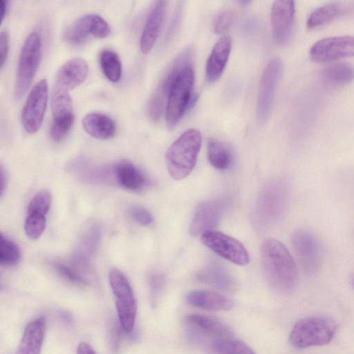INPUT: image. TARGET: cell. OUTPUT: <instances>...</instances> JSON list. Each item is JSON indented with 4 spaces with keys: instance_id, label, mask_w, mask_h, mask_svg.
Returning a JSON list of instances; mask_svg holds the SVG:
<instances>
[{
    "instance_id": "1",
    "label": "cell",
    "mask_w": 354,
    "mask_h": 354,
    "mask_svg": "<svg viewBox=\"0 0 354 354\" xmlns=\"http://www.w3.org/2000/svg\"><path fill=\"white\" fill-rule=\"evenodd\" d=\"M260 259L266 279L274 290L288 294L296 288L297 265L283 243L275 239H266L261 246Z\"/></svg>"
},
{
    "instance_id": "2",
    "label": "cell",
    "mask_w": 354,
    "mask_h": 354,
    "mask_svg": "<svg viewBox=\"0 0 354 354\" xmlns=\"http://www.w3.org/2000/svg\"><path fill=\"white\" fill-rule=\"evenodd\" d=\"M202 136L199 130L183 132L169 147L165 155L166 166L175 180L186 178L194 169L200 151Z\"/></svg>"
},
{
    "instance_id": "3",
    "label": "cell",
    "mask_w": 354,
    "mask_h": 354,
    "mask_svg": "<svg viewBox=\"0 0 354 354\" xmlns=\"http://www.w3.org/2000/svg\"><path fill=\"white\" fill-rule=\"evenodd\" d=\"M337 328L336 322L330 317H307L295 324L289 336V342L298 349L326 345L333 339Z\"/></svg>"
},
{
    "instance_id": "4",
    "label": "cell",
    "mask_w": 354,
    "mask_h": 354,
    "mask_svg": "<svg viewBox=\"0 0 354 354\" xmlns=\"http://www.w3.org/2000/svg\"><path fill=\"white\" fill-rule=\"evenodd\" d=\"M194 71L191 63L178 73L169 90L166 102V120L169 128L180 120L185 113L194 106L196 97L192 90Z\"/></svg>"
},
{
    "instance_id": "5",
    "label": "cell",
    "mask_w": 354,
    "mask_h": 354,
    "mask_svg": "<svg viewBox=\"0 0 354 354\" xmlns=\"http://www.w3.org/2000/svg\"><path fill=\"white\" fill-rule=\"evenodd\" d=\"M289 190L281 180L269 183L261 191L255 207V220L260 227H267L277 223L288 207Z\"/></svg>"
},
{
    "instance_id": "6",
    "label": "cell",
    "mask_w": 354,
    "mask_h": 354,
    "mask_svg": "<svg viewBox=\"0 0 354 354\" xmlns=\"http://www.w3.org/2000/svg\"><path fill=\"white\" fill-rule=\"evenodd\" d=\"M41 55V39L37 32H32L21 47L16 73L14 95L20 99L30 86L39 67Z\"/></svg>"
},
{
    "instance_id": "7",
    "label": "cell",
    "mask_w": 354,
    "mask_h": 354,
    "mask_svg": "<svg viewBox=\"0 0 354 354\" xmlns=\"http://www.w3.org/2000/svg\"><path fill=\"white\" fill-rule=\"evenodd\" d=\"M109 283L115 297L119 324L127 334L134 328L137 304L132 288L126 276L118 269H112L109 274Z\"/></svg>"
},
{
    "instance_id": "8",
    "label": "cell",
    "mask_w": 354,
    "mask_h": 354,
    "mask_svg": "<svg viewBox=\"0 0 354 354\" xmlns=\"http://www.w3.org/2000/svg\"><path fill=\"white\" fill-rule=\"evenodd\" d=\"M291 243L302 271L308 276L316 274L323 259L322 248L317 237L309 230H298L292 234Z\"/></svg>"
},
{
    "instance_id": "9",
    "label": "cell",
    "mask_w": 354,
    "mask_h": 354,
    "mask_svg": "<svg viewBox=\"0 0 354 354\" xmlns=\"http://www.w3.org/2000/svg\"><path fill=\"white\" fill-rule=\"evenodd\" d=\"M48 98V83L39 81L30 90L21 111V120L24 130L36 133L41 126Z\"/></svg>"
},
{
    "instance_id": "10",
    "label": "cell",
    "mask_w": 354,
    "mask_h": 354,
    "mask_svg": "<svg viewBox=\"0 0 354 354\" xmlns=\"http://www.w3.org/2000/svg\"><path fill=\"white\" fill-rule=\"evenodd\" d=\"M282 68V62L277 57L271 59L263 71L257 104V114L261 122L266 121L270 115Z\"/></svg>"
},
{
    "instance_id": "11",
    "label": "cell",
    "mask_w": 354,
    "mask_h": 354,
    "mask_svg": "<svg viewBox=\"0 0 354 354\" xmlns=\"http://www.w3.org/2000/svg\"><path fill=\"white\" fill-rule=\"evenodd\" d=\"M202 243L220 257L239 266L250 261L248 252L237 239L218 231H208L201 235Z\"/></svg>"
},
{
    "instance_id": "12",
    "label": "cell",
    "mask_w": 354,
    "mask_h": 354,
    "mask_svg": "<svg viewBox=\"0 0 354 354\" xmlns=\"http://www.w3.org/2000/svg\"><path fill=\"white\" fill-rule=\"evenodd\" d=\"M312 61L326 63L354 57V36H334L316 41L310 48Z\"/></svg>"
},
{
    "instance_id": "13",
    "label": "cell",
    "mask_w": 354,
    "mask_h": 354,
    "mask_svg": "<svg viewBox=\"0 0 354 354\" xmlns=\"http://www.w3.org/2000/svg\"><path fill=\"white\" fill-rule=\"evenodd\" d=\"M111 32L108 23L94 14L84 15L77 19L66 30L64 38L70 44L78 46L86 42L90 36L106 37Z\"/></svg>"
},
{
    "instance_id": "14",
    "label": "cell",
    "mask_w": 354,
    "mask_h": 354,
    "mask_svg": "<svg viewBox=\"0 0 354 354\" xmlns=\"http://www.w3.org/2000/svg\"><path fill=\"white\" fill-rule=\"evenodd\" d=\"M192 55L189 49L181 53L160 82L148 105V114L153 121L156 122L160 119L171 86L180 71L186 64L191 63Z\"/></svg>"
},
{
    "instance_id": "15",
    "label": "cell",
    "mask_w": 354,
    "mask_h": 354,
    "mask_svg": "<svg viewBox=\"0 0 354 354\" xmlns=\"http://www.w3.org/2000/svg\"><path fill=\"white\" fill-rule=\"evenodd\" d=\"M295 6L292 1H276L270 14L272 32L279 45L286 44L290 39L293 29Z\"/></svg>"
},
{
    "instance_id": "16",
    "label": "cell",
    "mask_w": 354,
    "mask_h": 354,
    "mask_svg": "<svg viewBox=\"0 0 354 354\" xmlns=\"http://www.w3.org/2000/svg\"><path fill=\"white\" fill-rule=\"evenodd\" d=\"M223 211L224 205L221 201H210L202 204L192 220L189 227L191 235L201 236L212 230L220 222Z\"/></svg>"
},
{
    "instance_id": "17",
    "label": "cell",
    "mask_w": 354,
    "mask_h": 354,
    "mask_svg": "<svg viewBox=\"0 0 354 354\" xmlns=\"http://www.w3.org/2000/svg\"><path fill=\"white\" fill-rule=\"evenodd\" d=\"M167 1H158L151 10L140 40V49L143 54H147L153 47L162 26Z\"/></svg>"
},
{
    "instance_id": "18",
    "label": "cell",
    "mask_w": 354,
    "mask_h": 354,
    "mask_svg": "<svg viewBox=\"0 0 354 354\" xmlns=\"http://www.w3.org/2000/svg\"><path fill=\"white\" fill-rule=\"evenodd\" d=\"M88 71V66L84 59H71L59 68L55 86L68 91L84 82Z\"/></svg>"
},
{
    "instance_id": "19",
    "label": "cell",
    "mask_w": 354,
    "mask_h": 354,
    "mask_svg": "<svg viewBox=\"0 0 354 354\" xmlns=\"http://www.w3.org/2000/svg\"><path fill=\"white\" fill-rule=\"evenodd\" d=\"M186 301L191 306L209 311L230 310L234 301L227 296L207 290H194L186 295Z\"/></svg>"
},
{
    "instance_id": "20",
    "label": "cell",
    "mask_w": 354,
    "mask_h": 354,
    "mask_svg": "<svg viewBox=\"0 0 354 354\" xmlns=\"http://www.w3.org/2000/svg\"><path fill=\"white\" fill-rule=\"evenodd\" d=\"M354 13V3L335 1L315 10L308 17L306 25L308 28L324 26L334 20Z\"/></svg>"
},
{
    "instance_id": "21",
    "label": "cell",
    "mask_w": 354,
    "mask_h": 354,
    "mask_svg": "<svg viewBox=\"0 0 354 354\" xmlns=\"http://www.w3.org/2000/svg\"><path fill=\"white\" fill-rule=\"evenodd\" d=\"M185 324L192 330L216 338H232V329L219 319L206 315L189 314L185 317Z\"/></svg>"
},
{
    "instance_id": "22",
    "label": "cell",
    "mask_w": 354,
    "mask_h": 354,
    "mask_svg": "<svg viewBox=\"0 0 354 354\" xmlns=\"http://www.w3.org/2000/svg\"><path fill=\"white\" fill-rule=\"evenodd\" d=\"M231 47V39L228 36L221 37L214 45L205 66L208 82H216L223 74L230 57Z\"/></svg>"
},
{
    "instance_id": "23",
    "label": "cell",
    "mask_w": 354,
    "mask_h": 354,
    "mask_svg": "<svg viewBox=\"0 0 354 354\" xmlns=\"http://www.w3.org/2000/svg\"><path fill=\"white\" fill-rule=\"evenodd\" d=\"M196 278L203 283L208 284L223 291L232 292L235 283L228 270L216 261L207 263L197 274Z\"/></svg>"
},
{
    "instance_id": "24",
    "label": "cell",
    "mask_w": 354,
    "mask_h": 354,
    "mask_svg": "<svg viewBox=\"0 0 354 354\" xmlns=\"http://www.w3.org/2000/svg\"><path fill=\"white\" fill-rule=\"evenodd\" d=\"M45 326L46 322L43 317L29 322L24 329L16 354H40Z\"/></svg>"
},
{
    "instance_id": "25",
    "label": "cell",
    "mask_w": 354,
    "mask_h": 354,
    "mask_svg": "<svg viewBox=\"0 0 354 354\" xmlns=\"http://www.w3.org/2000/svg\"><path fill=\"white\" fill-rule=\"evenodd\" d=\"M113 175L117 182L131 191H140L147 184L144 174L133 163L121 161L113 167Z\"/></svg>"
},
{
    "instance_id": "26",
    "label": "cell",
    "mask_w": 354,
    "mask_h": 354,
    "mask_svg": "<svg viewBox=\"0 0 354 354\" xmlns=\"http://www.w3.org/2000/svg\"><path fill=\"white\" fill-rule=\"evenodd\" d=\"M82 125L88 134L100 140L109 139L115 133L114 121L100 113L92 112L86 114L82 118Z\"/></svg>"
},
{
    "instance_id": "27",
    "label": "cell",
    "mask_w": 354,
    "mask_h": 354,
    "mask_svg": "<svg viewBox=\"0 0 354 354\" xmlns=\"http://www.w3.org/2000/svg\"><path fill=\"white\" fill-rule=\"evenodd\" d=\"M322 78L328 86H344L354 80V68L346 63L333 64L323 69Z\"/></svg>"
},
{
    "instance_id": "28",
    "label": "cell",
    "mask_w": 354,
    "mask_h": 354,
    "mask_svg": "<svg viewBox=\"0 0 354 354\" xmlns=\"http://www.w3.org/2000/svg\"><path fill=\"white\" fill-rule=\"evenodd\" d=\"M207 158L216 169L225 170L231 165L232 153L229 148L216 139H209L207 144Z\"/></svg>"
},
{
    "instance_id": "29",
    "label": "cell",
    "mask_w": 354,
    "mask_h": 354,
    "mask_svg": "<svg viewBox=\"0 0 354 354\" xmlns=\"http://www.w3.org/2000/svg\"><path fill=\"white\" fill-rule=\"evenodd\" d=\"M99 240V229L91 228L81 240L74 257L75 266L84 267L95 250Z\"/></svg>"
},
{
    "instance_id": "30",
    "label": "cell",
    "mask_w": 354,
    "mask_h": 354,
    "mask_svg": "<svg viewBox=\"0 0 354 354\" xmlns=\"http://www.w3.org/2000/svg\"><path fill=\"white\" fill-rule=\"evenodd\" d=\"M99 62L103 74L109 80L117 82L120 80L122 64L117 53L104 49L100 54Z\"/></svg>"
},
{
    "instance_id": "31",
    "label": "cell",
    "mask_w": 354,
    "mask_h": 354,
    "mask_svg": "<svg viewBox=\"0 0 354 354\" xmlns=\"http://www.w3.org/2000/svg\"><path fill=\"white\" fill-rule=\"evenodd\" d=\"M211 348L216 354H256L243 342L232 338H216L211 342Z\"/></svg>"
},
{
    "instance_id": "32",
    "label": "cell",
    "mask_w": 354,
    "mask_h": 354,
    "mask_svg": "<svg viewBox=\"0 0 354 354\" xmlns=\"http://www.w3.org/2000/svg\"><path fill=\"white\" fill-rule=\"evenodd\" d=\"M51 110L53 118L73 114L72 100L68 91L55 86L51 95Z\"/></svg>"
},
{
    "instance_id": "33",
    "label": "cell",
    "mask_w": 354,
    "mask_h": 354,
    "mask_svg": "<svg viewBox=\"0 0 354 354\" xmlns=\"http://www.w3.org/2000/svg\"><path fill=\"white\" fill-rule=\"evenodd\" d=\"M21 252L18 245L12 240L0 235V263L5 267H12L19 263Z\"/></svg>"
},
{
    "instance_id": "34",
    "label": "cell",
    "mask_w": 354,
    "mask_h": 354,
    "mask_svg": "<svg viewBox=\"0 0 354 354\" xmlns=\"http://www.w3.org/2000/svg\"><path fill=\"white\" fill-rule=\"evenodd\" d=\"M46 215L38 212H27L24 230L30 239H37L42 234L46 227Z\"/></svg>"
},
{
    "instance_id": "35",
    "label": "cell",
    "mask_w": 354,
    "mask_h": 354,
    "mask_svg": "<svg viewBox=\"0 0 354 354\" xmlns=\"http://www.w3.org/2000/svg\"><path fill=\"white\" fill-rule=\"evenodd\" d=\"M74 121L73 114L65 117L53 118L49 133L54 141L62 140L71 130Z\"/></svg>"
},
{
    "instance_id": "36",
    "label": "cell",
    "mask_w": 354,
    "mask_h": 354,
    "mask_svg": "<svg viewBox=\"0 0 354 354\" xmlns=\"http://www.w3.org/2000/svg\"><path fill=\"white\" fill-rule=\"evenodd\" d=\"M51 195L47 190L37 192L30 200L27 212H39L47 214L50 207Z\"/></svg>"
},
{
    "instance_id": "37",
    "label": "cell",
    "mask_w": 354,
    "mask_h": 354,
    "mask_svg": "<svg viewBox=\"0 0 354 354\" xmlns=\"http://www.w3.org/2000/svg\"><path fill=\"white\" fill-rule=\"evenodd\" d=\"M53 268L61 277L79 286H84L87 283L86 280L75 268L59 262L55 263Z\"/></svg>"
},
{
    "instance_id": "38",
    "label": "cell",
    "mask_w": 354,
    "mask_h": 354,
    "mask_svg": "<svg viewBox=\"0 0 354 354\" xmlns=\"http://www.w3.org/2000/svg\"><path fill=\"white\" fill-rule=\"evenodd\" d=\"M165 283V276L153 272L149 277L150 298L152 305H156Z\"/></svg>"
},
{
    "instance_id": "39",
    "label": "cell",
    "mask_w": 354,
    "mask_h": 354,
    "mask_svg": "<svg viewBox=\"0 0 354 354\" xmlns=\"http://www.w3.org/2000/svg\"><path fill=\"white\" fill-rule=\"evenodd\" d=\"M234 15L230 10H224L219 13L215 21L214 29L218 34L225 32L232 25Z\"/></svg>"
},
{
    "instance_id": "40",
    "label": "cell",
    "mask_w": 354,
    "mask_h": 354,
    "mask_svg": "<svg viewBox=\"0 0 354 354\" xmlns=\"http://www.w3.org/2000/svg\"><path fill=\"white\" fill-rule=\"evenodd\" d=\"M131 216L140 225L147 226L153 222L151 214L145 208L140 206H133L129 209Z\"/></svg>"
},
{
    "instance_id": "41",
    "label": "cell",
    "mask_w": 354,
    "mask_h": 354,
    "mask_svg": "<svg viewBox=\"0 0 354 354\" xmlns=\"http://www.w3.org/2000/svg\"><path fill=\"white\" fill-rule=\"evenodd\" d=\"M9 52V35L7 31L3 30L0 35L1 67L3 68L8 58Z\"/></svg>"
},
{
    "instance_id": "42",
    "label": "cell",
    "mask_w": 354,
    "mask_h": 354,
    "mask_svg": "<svg viewBox=\"0 0 354 354\" xmlns=\"http://www.w3.org/2000/svg\"><path fill=\"white\" fill-rule=\"evenodd\" d=\"M77 354H96V353L89 344L82 342L77 346Z\"/></svg>"
},
{
    "instance_id": "43",
    "label": "cell",
    "mask_w": 354,
    "mask_h": 354,
    "mask_svg": "<svg viewBox=\"0 0 354 354\" xmlns=\"http://www.w3.org/2000/svg\"><path fill=\"white\" fill-rule=\"evenodd\" d=\"M8 10V2L3 0L0 1V17L1 23L3 22Z\"/></svg>"
},
{
    "instance_id": "44",
    "label": "cell",
    "mask_w": 354,
    "mask_h": 354,
    "mask_svg": "<svg viewBox=\"0 0 354 354\" xmlns=\"http://www.w3.org/2000/svg\"><path fill=\"white\" fill-rule=\"evenodd\" d=\"M6 178L4 174L3 166L1 167V195H3L4 187L6 185Z\"/></svg>"
},
{
    "instance_id": "45",
    "label": "cell",
    "mask_w": 354,
    "mask_h": 354,
    "mask_svg": "<svg viewBox=\"0 0 354 354\" xmlns=\"http://www.w3.org/2000/svg\"><path fill=\"white\" fill-rule=\"evenodd\" d=\"M352 286H353V287L354 288V276L352 278Z\"/></svg>"
}]
</instances>
